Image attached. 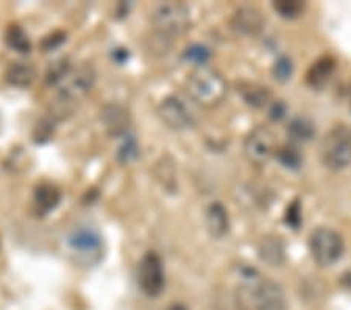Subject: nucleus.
I'll return each mask as SVG.
<instances>
[{
	"instance_id": "obj_1",
	"label": "nucleus",
	"mask_w": 351,
	"mask_h": 310,
	"mask_svg": "<svg viewBox=\"0 0 351 310\" xmlns=\"http://www.w3.org/2000/svg\"><path fill=\"white\" fill-rule=\"evenodd\" d=\"M223 76L208 66H200L186 78V93L202 107H216L226 96Z\"/></svg>"
},
{
	"instance_id": "obj_2",
	"label": "nucleus",
	"mask_w": 351,
	"mask_h": 310,
	"mask_svg": "<svg viewBox=\"0 0 351 310\" xmlns=\"http://www.w3.org/2000/svg\"><path fill=\"white\" fill-rule=\"evenodd\" d=\"M320 159L332 171L351 165V127L341 124L326 133L320 144Z\"/></svg>"
},
{
	"instance_id": "obj_3",
	"label": "nucleus",
	"mask_w": 351,
	"mask_h": 310,
	"mask_svg": "<svg viewBox=\"0 0 351 310\" xmlns=\"http://www.w3.org/2000/svg\"><path fill=\"white\" fill-rule=\"evenodd\" d=\"M72 256L75 262L86 267L97 265L104 257V240L101 235L94 228L82 225L73 230L67 240Z\"/></svg>"
},
{
	"instance_id": "obj_4",
	"label": "nucleus",
	"mask_w": 351,
	"mask_h": 310,
	"mask_svg": "<svg viewBox=\"0 0 351 310\" xmlns=\"http://www.w3.org/2000/svg\"><path fill=\"white\" fill-rule=\"evenodd\" d=\"M152 21L158 33L171 39L183 35L191 27L189 10L180 2H164L158 5Z\"/></svg>"
},
{
	"instance_id": "obj_5",
	"label": "nucleus",
	"mask_w": 351,
	"mask_h": 310,
	"mask_svg": "<svg viewBox=\"0 0 351 310\" xmlns=\"http://www.w3.org/2000/svg\"><path fill=\"white\" fill-rule=\"evenodd\" d=\"M309 251L317 265L331 267L342 257L343 239L336 230L319 228L309 236Z\"/></svg>"
},
{
	"instance_id": "obj_6",
	"label": "nucleus",
	"mask_w": 351,
	"mask_h": 310,
	"mask_svg": "<svg viewBox=\"0 0 351 310\" xmlns=\"http://www.w3.org/2000/svg\"><path fill=\"white\" fill-rule=\"evenodd\" d=\"M97 72L90 63H83L77 67H71V71L64 76L56 87H58L60 98L63 102H77L84 98L93 89Z\"/></svg>"
},
{
	"instance_id": "obj_7",
	"label": "nucleus",
	"mask_w": 351,
	"mask_h": 310,
	"mask_svg": "<svg viewBox=\"0 0 351 310\" xmlns=\"http://www.w3.org/2000/svg\"><path fill=\"white\" fill-rule=\"evenodd\" d=\"M276 152V140L267 127L259 126L248 133V137L243 141V154L248 162L254 165L263 166L267 163Z\"/></svg>"
},
{
	"instance_id": "obj_8",
	"label": "nucleus",
	"mask_w": 351,
	"mask_h": 310,
	"mask_svg": "<svg viewBox=\"0 0 351 310\" xmlns=\"http://www.w3.org/2000/svg\"><path fill=\"white\" fill-rule=\"evenodd\" d=\"M138 282L141 290L147 296L155 298L161 295L166 285V276H164L162 261L156 252H147L139 263Z\"/></svg>"
},
{
	"instance_id": "obj_9",
	"label": "nucleus",
	"mask_w": 351,
	"mask_h": 310,
	"mask_svg": "<svg viewBox=\"0 0 351 310\" xmlns=\"http://www.w3.org/2000/svg\"><path fill=\"white\" fill-rule=\"evenodd\" d=\"M158 115L162 122L173 131H184L194 124V115L177 96H169L158 107Z\"/></svg>"
},
{
	"instance_id": "obj_10",
	"label": "nucleus",
	"mask_w": 351,
	"mask_h": 310,
	"mask_svg": "<svg viewBox=\"0 0 351 310\" xmlns=\"http://www.w3.org/2000/svg\"><path fill=\"white\" fill-rule=\"evenodd\" d=\"M253 306L256 310H286V295L280 284L264 279L252 291Z\"/></svg>"
},
{
	"instance_id": "obj_11",
	"label": "nucleus",
	"mask_w": 351,
	"mask_h": 310,
	"mask_svg": "<svg viewBox=\"0 0 351 310\" xmlns=\"http://www.w3.org/2000/svg\"><path fill=\"white\" fill-rule=\"evenodd\" d=\"M101 121H104L106 132H108L111 137L125 135L130 127V122H132V120H130V113L123 109L122 105L117 104H110L104 107V110H101Z\"/></svg>"
},
{
	"instance_id": "obj_12",
	"label": "nucleus",
	"mask_w": 351,
	"mask_h": 310,
	"mask_svg": "<svg viewBox=\"0 0 351 310\" xmlns=\"http://www.w3.org/2000/svg\"><path fill=\"white\" fill-rule=\"evenodd\" d=\"M264 25V18L259 10L252 7L239 8L231 19V27L242 35H256Z\"/></svg>"
},
{
	"instance_id": "obj_13",
	"label": "nucleus",
	"mask_w": 351,
	"mask_h": 310,
	"mask_svg": "<svg viewBox=\"0 0 351 310\" xmlns=\"http://www.w3.org/2000/svg\"><path fill=\"white\" fill-rule=\"evenodd\" d=\"M334 69H336V60H334L331 55L320 56V58L309 67L306 74L308 85L317 89L324 88L328 80L331 78V76L334 74Z\"/></svg>"
},
{
	"instance_id": "obj_14",
	"label": "nucleus",
	"mask_w": 351,
	"mask_h": 310,
	"mask_svg": "<svg viewBox=\"0 0 351 310\" xmlns=\"http://www.w3.org/2000/svg\"><path fill=\"white\" fill-rule=\"evenodd\" d=\"M206 228L208 232L216 239H222L228 234L230 217L226 208L220 202H213L206 210Z\"/></svg>"
},
{
	"instance_id": "obj_15",
	"label": "nucleus",
	"mask_w": 351,
	"mask_h": 310,
	"mask_svg": "<svg viewBox=\"0 0 351 310\" xmlns=\"http://www.w3.org/2000/svg\"><path fill=\"white\" fill-rule=\"evenodd\" d=\"M259 257L270 267H280L285 262V245L278 236H265L258 247Z\"/></svg>"
},
{
	"instance_id": "obj_16",
	"label": "nucleus",
	"mask_w": 351,
	"mask_h": 310,
	"mask_svg": "<svg viewBox=\"0 0 351 310\" xmlns=\"http://www.w3.org/2000/svg\"><path fill=\"white\" fill-rule=\"evenodd\" d=\"M36 77V69L30 63H22V61H16L8 66L7 72H5V80L10 85L18 88H27L30 87Z\"/></svg>"
},
{
	"instance_id": "obj_17",
	"label": "nucleus",
	"mask_w": 351,
	"mask_h": 310,
	"mask_svg": "<svg viewBox=\"0 0 351 310\" xmlns=\"http://www.w3.org/2000/svg\"><path fill=\"white\" fill-rule=\"evenodd\" d=\"M61 193L60 190L50 184H43L35 190V204L43 213H49L50 210L60 204Z\"/></svg>"
},
{
	"instance_id": "obj_18",
	"label": "nucleus",
	"mask_w": 351,
	"mask_h": 310,
	"mask_svg": "<svg viewBox=\"0 0 351 310\" xmlns=\"http://www.w3.org/2000/svg\"><path fill=\"white\" fill-rule=\"evenodd\" d=\"M287 133L293 141L306 143V141L314 138L315 126L308 116H295L293 120H291V122H289Z\"/></svg>"
},
{
	"instance_id": "obj_19",
	"label": "nucleus",
	"mask_w": 351,
	"mask_h": 310,
	"mask_svg": "<svg viewBox=\"0 0 351 310\" xmlns=\"http://www.w3.org/2000/svg\"><path fill=\"white\" fill-rule=\"evenodd\" d=\"M5 43L10 49L16 50L19 54H28L32 50V43L28 39V35L24 32V28L18 24H13L5 32Z\"/></svg>"
},
{
	"instance_id": "obj_20",
	"label": "nucleus",
	"mask_w": 351,
	"mask_h": 310,
	"mask_svg": "<svg viewBox=\"0 0 351 310\" xmlns=\"http://www.w3.org/2000/svg\"><path fill=\"white\" fill-rule=\"evenodd\" d=\"M241 93L245 102L256 109H261L270 100V91L267 88L259 87V85H245L241 88Z\"/></svg>"
},
{
	"instance_id": "obj_21",
	"label": "nucleus",
	"mask_w": 351,
	"mask_h": 310,
	"mask_svg": "<svg viewBox=\"0 0 351 310\" xmlns=\"http://www.w3.org/2000/svg\"><path fill=\"white\" fill-rule=\"evenodd\" d=\"M276 159L287 169H300L303 165V154L295 146H282L275 152Z\"/></svg>"
},
{
	"instance_id": "obj_22",
	"label": "nucleus",
	"mask_w": 351,
	"mask_h": 310,
	"mask_svg": "<svg viewBox=\"0 0 351 310\" xmlns=\"http://www.w3.org/2000/svg\"><path fill=\"white\" fill-rule=\"evenodd\" d=\"M271 7L281 18L295 19L298 16H302L306 5H304V2H298V0H278V2H274Z\"/></svg>"
},
{
	"instance_id": "obj_23",
	"label": "nucleus",
	"mask_w": 351,
	"mask_h": 310,
	"mask_svg": "<svg viewBox=\"0 0 351 310\" xmlns=\"http://www.w3.org/2000/svg\"><path fill=\"white\" fill-rule=\"evenodd\" d=\"M183 56L186 61H191V63H194L200 67V66H205L208 63V60L211 58V52H209V49H206L205 46H200V44H192V46H189L184 50Z\"/></svg>"
},
{
	"instance_id": "obj_24",
	"label": "nucleus",
	"mask_w": 351,
	"mask_h": 310,
	"mask_svg": "<svg viewBox=\"0 0 351 310\" xmlns=\"http://www.w3.org/2000/svg\"><path fill=\"white\" fill-rule=\"evenodd\" d=\"M139 157V146L136 143L133 137H127L123 141V144L119 148L117 152V160L122 163V165H128V163L134 162Z\"/></svg>"
},
{
	"instance_id": "obj_25",
	"label": "nucleus",
	"mask_w": 351,
	"mask_h": 310,
	"mask_svg": "<svg viewBox=\"0 0 351 310\" xmlns=\"http://www.w3.org/2000/svg\"><path fill=\"white\" fill-rule=\"evenodd\" d=\"M71 65L67 60H60L55 61V63L49 67L47 74H45V80H47L49 85H58L61 80H63L64 76L71 71Z\"/></svg>"
},
{
	"instance_id": "obj_26",
	"label": "nucleus",
	"mask_w": 351,
	"mask_h": 310,
	"mask_svg": "<svg viewBox=\"0 0 351 310\" xmlns=\"http://www.w3.org/2000/svg\"><path fill=\"white\" fill-rule=\"evenodd\" d=\"M293 74V63L289 56H280L274 65V76L278 82H287Z\"/></svg>"
},
{
	"instance_id": "obj_27",
	"label": "nucleus",
	"mask_w": 351,
	"mask_h": 310,
	"mask_svg": "<svg viewBox=\"0 0 351 310\" xmlns=\"http://www.w3.org/2000/svg\"><path fill=\"white\" fill-rule=\"evenodd\" d=\"M285 223L287 225H291L292 229H300V225L303 223V218H302V204H300V201L295 199L292 201L291 204H289L287 210H286V215H285Z\"/></svg>"
},
{
	"instance_id": "obj_28",
	"label": "nucleus",
	"mask_w": 351,
	"mask_h": 310,
	"mask_svg": "<svg viewBox=\"0 0 351 310\" xmlns=\"http://www.w3.org/2000/svg\"><path fill=\"white\" fill-rule=\"evenodd\" d=\"M52 133H53V124L50 121L43 120L36 127L35 141H36V143H43V141H47Z\"/></svg>"
},
{
	"instance_id": "obj_29",
	"label": "nucleus",
	"mask_w": 351,
	"mask_h": 310,
	"mask_svg": "<svg viewBox=\"0 0 351 310\" xmlns=\"http://www.w3.org/2000/svg\"><path fill=\"white\" fill-rule=\"evenodd\" d=\"M269 115L271 121H281L282 118L287 115V105L282 102V100H275V102L270 105Z\"/></svg>"
},
{
	"instance_id": "obj_30",
	"label": "nucleus",
	"mask_w": 351,
	"mask_h": 310,
	"mask_svg": "<svg viewBox=\"0 0 351 310\" xmlns=\"http://www.w3.org/2000/svg\"><path fill=\"white\" fill-rule=\"evenodd\" d=\"M66 41V35L64 33H53L52 36L45 38L44 43H43V47L45 50H52L55 47H58L60 44H63Z\"/></svg>"
},
{
	"instance_id": "obj_31",
	"label": "nucleus",
	"mask_w": 351,
	"mask_h": 310,
	"mask_svg": "<svg viewBox=\"0 0 351 310\" xmlns=\"http://www.w3.org/2000/svg\"><path fill=\"white\" fill-rule=\"evenodd\" d=\"M341 285L342 287H345V289H348V290H351V272H347V273H343L342 276H341Z\"/></svg>"
},
{
	"instance_id": "obj_32",
	"label": "nucleus",
	"mask_w": 351,
	"mask_h": 310,
	"mask_svg": "<svg viewBox=\"0 0 351 310\" xmlns=\"http://www.w3.org/2000/svg\"><path fill=\"white\" fill-rule=\"evenodd\" d=\"M167 310H188V307L183 306V304H172V306Z\"/></svg>"
},
{
	"instance_id": "obj_33",
	"label": "nucleus",
	"mask_w": 351,
	"mask_h": 310,
	"mask_svg": "<svg viewBox=\"0 0 351 310\" xmlns=\"http://www.w3.org/2000/svg\"><path fill=\"white\" fill-rule=\"evenodd\" d=\"M350 100H351V87H350ZM351 104V102H350Z\"/></svg>"
}]
</instances>
